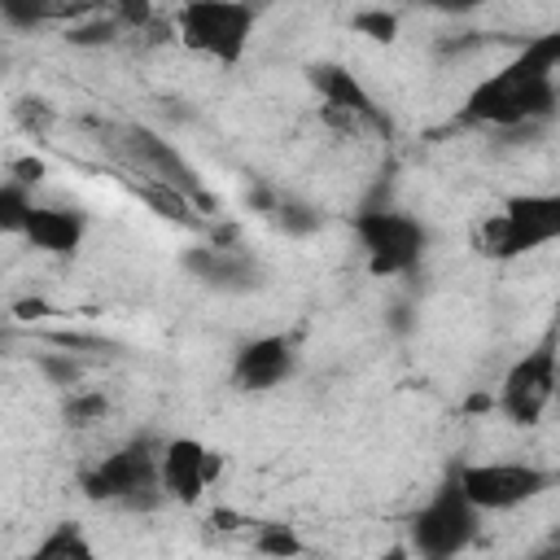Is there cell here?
<instances>
[{"mask_svg": "<svg viewBox=\"0 0 560 560\" xmlns=\"http://www.w3.org/2000/svg\"><path fill=\"white\" fill-rule=\"evenodd\" d=\"M556 66H560V35L529 39L516 61H508L499 74L481 79L464 96L459 122L494 127V131H516V127L547 122L556 114V105H560Z\"/></svg>", "mask_w": 560, "mask_h": 560, "instance_id": "obj_1", "label": "cell"}, {"mask_svg": "<svg viewBox=\"0 0 560 560\" xmlns=\"http://www.w3.org/2000/svg\"><path fill=\"white\" fill-rule=\"evenodd\" d=\"M175 39L219 66H236L254 35V4L245 0H184L171 22Z\"/></svg>", "mask_w": 560, "mask_h": 560, "instance_id": "obj_2", "label": "cell"}, {"mask_svg": "<svg viewBox=\"0 0 560 560\" xmlns=\"http://www.w3.org/2000/svg\"><path fill=\"white\" fill-rule=\"evenodd\" d=\"M105 136H109L114 153L127 162V171H131V175L153 179V184H171V188L188 192V197H192V206L214 210V197H206L197 166H192V162H188V158L175 149V140H166V136H158L153 127H140V122L109 127Z\"/></svg>", "mask_w": 560, "mask_h": 560, "instance_id": "obj_3", "label": "cell"}, {"mask_svg": "<svg viewBox=\"0 0 560 560\" xmlns=\"http://www.w3.org/2000/svg\"><path fill=\"white\" fill-rule=\"evenodd\" d=\"M83 494L92 503H122V508H149L162 499L158 490V446L149 438H136L109 455H101L79 477Z\"/></svg>", "mask_w": 560, "mask_h": 560, "instance_id": "obj_4", "label": "cell"}, {"mask_svg": "<svg viewBox=\"0 0 560 560\" xmlns=\"http://www.w3.org/2000/svg\"><path fill=\"white\" fill-rule=\"evenodd\" d=\"M560 236V197L556 192H525V197H508L499 214H490L481 223V254L508 262L521 258L547 241Z\"/></svg>", "mask_w": 560, "mask_h": 560, "instance_id": "obj_5", "label": "cell"}, {"mask_svg": "<svg viewBox=\"0 0 560 560\" xmlns=\"http://www.w3.org/2000/svg\"><path fill=\"white\" fill-rule=\"evenodd\" d=\"M354 236L359 249L368 254L372 276H407L420 267L429 232L420 219L394 210V206H368L354 214Z\"/></svg>", "mask_w": 560, "mask_h": 560, "instance_id": "obj_6", "label": "cell"}, {"mask_svg": "<svg viewBox=\"0 0 560 560\" xmlns=\"http://www.w3.org/2000/svg\"><path fill=\"white\" fill-rule=\"evenodd\" d=\"M481 529V512L464 499L455 472L429 494V503L407 521V538L411 551H420L424 560H446L455 551H464Z\"/></svg>", "mask_w": 560, "mask_h": 560, "instance_id": "obj_7", "label": "cell"}, {"mask_svg": "<svg viewBox=\"0 0 560 560\" xmlns=\"http://www.w3.org/2000/svg\"><path fill=\"white\" fill-rule=\"evenodd\" d=\"M455 481L477 512H512L538 499L542 490H551L556 472L538 464H521V459H486V464H459Z\"/></svg>", "mask_w": 560, "mask_h": 560, "instance_id": "obj_8", "label": "cell"}, {"mask_svg": "<svg viewBox=\"0 0 560 560\" xmlns=\"http://www.w3.org/2000/svg\"><path fill=\"white\" fill-rule=\"evenodd\" d=\"M556 394V341L542 337L534 350H525L499 385V407L512 424H538L547 402Z\"/></svg>", "mask_w": 560, "mask_h": 560, "instance_id": "obj_9", "label": "cell"}, {"mask_svg": "<svg viewBox=\"0 0 560 560\" xmlns=\"http://www.w3.org/2000/svg\"><path fill=\"white\" fill-rule=\"evenodd\" d=\"M219 468H223L219 451H210L197 438H166L158 446V490H162V499H175L184 508L201 503V494L219 477Z\"/></svg>", "mask_w": 560, "mask_h": 560, "instance_id": "obj_10", "label": "cell"}, {"mask_svg": "<svg viewBox=\"0 0 560 560\" xmlns=\"http://www.w3.org/2000/svg\"><path fill=\"white\" fill-rule=\"evenodd\" d=\"M179 267L214 293H254L267 280L262 262L254 254L232 249V245H188L179 254Z\"/></svg>", "mask_w": 560, "mask_h": 560, "instance_id": "obj_11", "label": "cell"}, {"mask_svg": "<svg viewBox=\"0 0 560 560\" xmlns=\"http://www.w3.org/2000/svg\"><path fill=\"white\" fill-rule=\"evenodd\" d=\"M298 368V346L284 332H267V337H249L236 354H232V385L245 394H262L276 389L293 376Z\"/></svg>", "mask_w": 560, "mask_h": 560, "instance_id": "obj_12", "label": "cell"}, {"mask_svg": "<svg viewBox=\"0 0 560 560\" xmlns=\"http://www.w3.org/2000/svg\"><path fill=\"white\" fill-rule=\"evenodd\" d=\"M311 88L324 96V109H337V114H346V118H354V122H368V127L389 131V118L381 114V105L372 101V92H368L346 66H337V61L311 66Z\"/></svg>", "mask_w": 560, "mask_h": 560, "instance_id": "obj_13", "label": "cell"}, {"mask_svg": "<svg viewBox=\"0 0 560 560\" xmlns=\"http://www.w3.org/2000/svg\"><path fill=\"white\" fill-rule=\"evenodd\" d=\"M88 236V214L74 206H31L22 223V241L52 258H74Z\"/></svg>", "mask_w": 560, "mask_h": 560, "instance_id": "obj_14", "label": "cell"}, {"mask_svg": "<svg viewBox=\"0 0 560 560\" xmlns=\"http://www.w3.org/2000/svg\"><path fill=\"white\" fill-rule=\"evenodd\" d=\"M136 192L162 214V219H175V223H197V214H192V197L188 192H179V188H171V184H153V179H140L136 184Z\"/></svg>", "mask_w": 560, "mask_h": 560, "instance_id": "obj_15", "label": "cell"}, {"mask_svg": "<svg viewBox=\"0 0 560 560\" xmlns=\"http://www.w3.org/2000/svg\"><path fill=\"white\" fill-rule=\"evenodd\" d=\"M118 18L109 13V9H101V13H92V18H79V22H70L66 26V44H74V48H105V44H114L118 39Z\"/></svg>", "mask_w": 560, "mask_h": 560, "instance_id": "obj_16", "label": "cell"}, {"mask_svg": "<svg viewBox=\"0 0 560 560\" xmlns=\"http://www.w3.org/2000/svg\"><path fill=\"white\" fill-rule=\"evenodd\" d=\"M35 556H39V560H61V556H79V560H88V556H92V542L83 538V529H79L74 521H61V525H52V529L39 538Z\"/></svg>", "mask_w": 560, "mask_h": 560, "instance_id": "obj_17", "label": "cell"}, {"mask_svg": "<svg viewBox=\"0 0 560 560\" xmlns=\"http://www.w3.org/2000/svg\"><path fill=\"white\" fill-rule=\"evenodd\" d=\"M31 192L22 179H0V236H22V223L31 214Z\"/></svg>", "mask_w": 560, "mask_h": 560, "instance_id": "obj_18", "label": "cell"}, {"mask_svg": "<svg viewBox=\"0 0 560 560\" xmlns=\"http://www.w3.org/2000/svg\"><path fill=\"white\" fill-rule=\"evenodd\" d=\"M289 236H311V232H319V210H311V206H302V201H284V197H276L271 201V210H267Z\"/></svg>", "mask_w": 560, "mask_h": 560, "instance_id": "obj_19", "label": "cell"}, {"mask_svg": "<svg viewBox=\"0 0 560 560\" xmlns=\"http://www.w3.org/2000/svg\"><path fill=\"white\" fill-rule=\"evenodd\" d=\"M52 18V0H0V22L13 31H35Z\"/></svg>", "mask_w": 560, "mask_h": 560, "instance_id": "obj_20", "label": "cell"}, {"mask_svg": "<svg viewBox=\"0 0 560 560\" xmlns=\"http://www.w3.org/2000/svg\"><path fill=\"white\" fill-rule=\"evenodd\" d=\"M105 411H109V402H105V394H96V389H70V398H66V407H61L66 424H92V420H101Z\"/></svg>", "mask_w": 560, "mask_h": 560, "instance_id": "obj_21", "label": "cell"}, {"mask_svg": "<svg viewBox=\"0 0 560 560\" xmlns=\"http://www.w3.org/2000/svg\"><path fill=\"white\" fill-rule=\"evenodd\" d=\"M254 547L267 551V556H298L302 551V538L293 534V525H258Z\"/></svg>", "mask_w": 560, "mask_h": 560, "instance_id": "obj_22", "label": "cell"}, {"mask_svg": "<svg viewBox=\"0 0 560 560\" xmlns=\"http://www.w3.org/2000/svg\"><path fill=\"white\" fill-rule=\"evenodd\" d=\"M350 26H354L359 35H368V39H381V44H389V39L398 35V18L385 13V9H359V13L350 18Z\"/></svg>", "mask_w": 560, "mask_h": 560, "instance_id": "obj_23", "label": "cell"}, {"mask_svg": "<svg viewBox=\"0 0 560 560\" xmlns=\"http://www.w3.org/2000/svg\"><path fill=\"white\" fill-rule=\"evenodd\" d=\"M39 372H44L52 385H79L83 363L70 359V350H66V354H39Z\"/></svg>", "mask_w": 560, "mask_h": 560, "instance_id": "obj_24", "label": "cell"}, {"mask_svg": "<svg viewBox=\"0 0 560 560\" xmlns=\"http://www.w3.org/2000/svg\"><path fill=\"white\" fill-rule=\"evenodd\" d=\"M109 13L118 18L122 31H140L153 22V0H109Z\"/></svg>", "mask_w": 560, "mask_h": 560, "instance_id": "obj_25", "label": "cell"}, {"mask_svg": "<svg viewBox=\"0 0 560 560\" xmlns=\"http://www.w3.org/2000/svg\"><path fill=\"white\" fill-rule=\"evenodd\" d=\"M101 9H109V0H52L48 22H79V18H92Z\"/></svg>", "mask_w": 560, "mask_h": 560, "instance_id": "obj_26", "label": "cell"}, {"mask_svg": "<svg viewBox=\"0 0 560 560\" xmlns=\"http://www.w3.org/2000/svg\"><path fill=\"white\" fill-rule=\"evenodd\" d=\"M18 118H22L26 131H44V127L52 122V109H48L44 101H31V96H26V101H18Z\"/></svg>", "mask_w": 560, "mask_h": 560, "instance_id": "obj_27", "label": "cell"}, {"mask_svg": "<svg viewBox=\"0 0 560 560\" xmlns=\"http://www.w3.org/2000/svg\"><path fill=\"white\" fill-rule=\"evenodd\" d=\"M429 9H438V13H451V18H464V13H472V9H481L486 0H424Z\"/></svg>", "mask_w": 560, "mask_h": 560, "instance_id": "obj_28", "label": "cell"}, {"mask_svg": "<svg viewBox=\"0 0 560 560\" xmlns=\"http://www.w3.org/2000/svg\"><path fill=\"white\" fill-rule=\"evenodd\" d=\"M13 171H22V175H18L22 184H31V179H39V175H44V162H39V158H22Z\"/></svg>", "mask_w": 560, "mask_h": 560, "instance_id": "obj_29", "label": "cell"}, {"mask_svg": "<svg viewBox=\"0 0 560 560\" xmlns=\"http://www.w3.org/2000/svg\"><path fill=\"white\" fill-rule=\"evenodd\" d=\"M18 311H22V315H26V319H39V315H44V311H48V306H44V302H22V306H18Z\"/></svg>", "mask_w": 560, "mask_h": 560, "instance_id": "obj_30", "label": "cell"}]
</instances>
